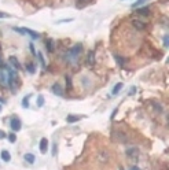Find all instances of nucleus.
Listing matches in <instances>:
<instances>
[{"label": "nucleus", "instance_id": "3", "mask_svg": "<svg viewBox=\"0 0 169 170\" xmlns=\"http://www.w3.org/2000/svg\"><path fill=\"white\" fill-rule=\"evenodd\" d=\"M14 30H15L17 33L28 34V36H30L32 40H37V38H40V34H39L37 32H34V30L29 29V28H14Z\"/></svg>", "mask_w": 169, "mask_h": 170}, {"label": "nucleus", "instance_id": "19", "mask_svg": "<svg viewBox=\"0 0 169 170\" xmlns=\"http://www.w3.org/2000/svg\"><path fill=\"white\" fill-rule=\"evenodd\" d=\"M37 55V58H39V60H40V63H41V66H43V69H46V60H44V56H43V54L40 51L36 54Z\"/></svg>", "mask_w": 169, "mask_h": 170}, {"label": "nucleus", "instance_id": "9", "mask_svg": "<svg viewBox=\"0 0 169 170\" xmlns=\"http://www.w3.org/2000/svg\"><path fill=\"white\" fill-rule=\"evenodd\" d=\"M9 62H10V64L13 66L15 70H21V64H19V62H18V59L15 58V56H10L9 58Z\"/></svg>", "mask_w": 169, "mask_h": 170}, {"label": "nucleus", "instance_id": "25", "mask_svg": "<svg viewBox=\"0 0 169 170\" xmlns=\"http://www.w3.org/2000/svg\"><path fill=\"white\" fill-rule=\"evenodd\" d=\"M164 45H165V47H168V45H169V36H168V34H165V36H164Z\"/></svg>", "mask_w": 169, "mask_h": 170}, {"label": "nucleus", "instance_id": "13", "mask_svg": "<svg viewBox=\"0 0 169 170\" xmlns=\"http://www.w3.org/2000/svg\"><path fill=\"white\" fill-rule=\"evenodd\" d=\"M30 96H32V95H26L25 98L22 99V106L25 107V108H29V107H30V104H29V99H30Z\"/></svg>", "mask_w": 169, "mask_h": 170}, {"label": "nucleus", "instance_id": "35", "mask_svg": "<svg viewBox=\"0 0 169 170\" xmlns=\"http://www.w3.org/2000/svg\"><path fill=\"white\" fill-rule=\"evenodd\" d=\"M121 170H124V169H121Z\"/></svg>", "mask_w": 169, "mask_h": 170}, {"label": "nucleus", "instance_id": "4", "mask_svg": "<svg viewBox=\"0 0 169 170\" xmlns=\"http://www.w3.org/2000/svg\"><path fill=\"white\" fill-rule=\"evenodd\" d=\"M10 126H11V129H13V132H19L21 127H22L21 119L18 118V117H13L11 122H10Z\"/></svg>", "mask_w": 169, "mask_h": 170}, {"label": "nucleus", "instance_id": "24", "mask_svg": "<svg viewBox=\"0 0 169 170\" xmlns=\"http://www.w3.org/2000/svg\"><path fill=\"white\" fill-rule=\"evenodd\" d=\"M7 137H9L10 143H15V141H17V136H15V133H10Z\"/></svg>", "mask_w": 169, "mask_h": 170}, {"label": "nucleus", "instance_id": "31", "mask_svg": "<svg viewBox=\"0 0 169 170\" xmlns=\"http://www.w3.org/2000/svg\"><path fill=\"white\" fill-rule=\"evenodd\" d=\"M131 170H140V169H139V167H136V166H135V167H132Z\"/></svg>", "mask_w": 169, "mask_h": 170}, {"label": "nucleus", "instance_id": "22", "mask_svg": "<svg viewBox=\"0 0 169 170\" xmlns=\"http://www.w3.org/2000/svg\"><path fill=\"white\" fill-rule=\"evenodd\" d=\"M114 58L120 66H124V64H125V59H124V58H121V56H118V55H114Z\"/></svg>", "mask_w": 169, "mask_h": 170}, {"label": "nucleus", "instance_id": "14", "mask_svg": "<svg viewBox=\"0 0 169 170\" xmlns=\"http://www.w3.org/2000/svg\"><path fill=\"white\" fill-rule=\"evenodd\" d=\"M26 70H28L30 74H34V73H36V66H34L32 62H29V63L26 64Z\"/></svg>", "mask_w": 169, "mask_h": 170}, {"label": "nucleus", "instance_id": "2", "mask_svg": "<svg viewBox=\"0 0 169 170\" xmlns=\"http://www.w3.org/2000/svg\"><path fill=\"white\" fill-rule=\"evenodd\" d=\"M81 51H83V45H81V44L73 45V47L68 51V54H66V59L68 60H76L77 58L80 56Z\"/></svg>", "mask_w": 169, "mask_h": 170}, {"label": "nucleus", "instance_id": "17", "mask_svg": "<svg viewBox=\"0 0 169 170\" xmlns=\"http://www.w3.org/2000/svg\"><path fill=\"white\" fill-rule=\"evenodd\" d=\"M136 11H138V14H140V15H148V14H150V10H148L147 7H142V8H138Z\"/></svg>", "mask_w": 169, "mask_h": 170}, {"label": "nucleus", "instance_id": "23", "mask_svg": "<svg viewBox=\"0 0 169 170\" xmlns=\"http://www.w3.org/2000/svg\"><path fill=\"white\" fill-rule=\"evenodd\" d=\"M44 106V98H43L41 95H39L37 96V107H43Z\"/></svg>", "mask_w": 169, "mask_h": 170}, {"label": "nucleus", "instance_id": "32", "mask_svg": "<svg viewBox=\"0 0 169 170\" xmlns=\"http://www.w3.org/2000/svg\"><path fill=\"white\" fill-rule=\"evenodd\" d=\"M3 66V62H1V58H0V67Z\"/></svg>", "mask_w": 169, "mask_h": 170}, {"label": "nucleus", "instance_id": "30", "mask_svg": "<svg viewBox=\"0 0 169 170\" xmlns=\"http://www.w3.org/2000/svg\"><path fill=\"white\" fill-rule=\"evenodd\" d=\"M55 154H56V144L54 145V151H52V155H55Z\"/></svg>", "mask_w": 169, "mask_h": 170}, {"label": "nucleus", "instance_id": "6", "mask_svg": "<svg viewBox=\"0 0 169 170\" xmlns=\"http://www.w3.org/2000/svg\"><path fill=\"white\" fill-rule=\"evenodd\" d=\"M51 91H52V93H54V95L61 96V98L65 95L63 88H62V85H59V84H54V85H52V88H51Z\"/></svg>", "mask_w": 169, "mask_h": 170}, {"label": "nucleus", "instance_id": "16", "mask_svg": "<svg viewBox=\"0 0 169 170\" xmlns=\"http://www.w3.org/2000/svg\"><path fill=\"white\" fill-rule=\"evenodd\" d=\"M46 47H47V50H48V52H54V41H52V40H47Z\"/></svg>", "mask_w": 169, "mask_h": 170}, {"label": "nucleus", "instance_id": "29", "mask_svg": "<svg viewBox=\"0 0 169 170\" xmlns=\"http://www.w3.org/2000/svg\"><path fill=\"white\" fill-rule=\"evenodd\" d=\"M30 51H32V54H33V55H36V54H37V52L34 51V47H33V44H30Z\"/></svg>", "mask_w": 169, "mask_h": 170}, {"label": "nucleus", "instance_id": "10", "mask_svg": "<svg viewBox=\"0 0 169 170\" xmlns=\"http://www.w3.org/2000/svg\"><path fill=\"white\" fill-rule=\"evenodd\" d=\"M0 158L3 159V162H10V161H11V155H10V152L7 151V149H3V151L0 152Z\"/></svg>", "mask_w": 169, "mask_h": 170}, {"label": "nucleus", "instance_id": "12", "mask_svg": "<svg viewBox=\"0 0 169 170\" xmlns=\"http://www.w3.org/2000/svg\"><path fill=\"white\" fill-rule=\"evenodd\" d=\"M132 23H133V26H135L136 29L138 30H143L144 28H146V23H143V22H140L139 19H135V21L132 22Z\"/></svg>", "mask_w": 169, "mask_h": 170}, {"label": "nucleus", "instance_id": "5", "mask_svg": "<svg viewBox=\"0 0 169 170\" xmlns=\"http://www.w3.org/2000/svg\"><path fill=\"white\" fill-rule=\"evenodd\" d=\"M9 84V70L3 66V70H0V85Z\"/></svg>", "mask_w": 169, "mask_h": 170}, {"label": "nucleus", "instance_id": "34", "mask_svg": "<svg viewBox=\"0 0 169 170\" xmlns=\"http://www.w3.org/2000/svg\"><path fill=\"white\" fill-rule=\"evenodd\" d=\"M0 51H1V45H0Z\"/></svg>", "mask_w": 169, "mask_h": 170}, {"label": "nucleus", "instance_id": "11", "mask_svg": "<svg viewBox=\"0 0 169 170\" xmlns=\"http://www.w3.org/2000/svg\"><path fill=\"white\" fill-rule=\"evenodd\" d=\"M24 161L32 165V163H34V162H36V157H34L33 154H25V155H24Z\"/></svg>", "mask_w": 169, "mask_h": 170}, {"label": "nucleus", "instance_id": "27", "mask_svg": "<svg viewBox=\"0 0 169 170\" xmlns=\"http://www.w3.org/2000/svg\"><path fill=\"white\" fill-rule=\"evenodd\" d=\"M9 17H10V14L3 13V11H0V18H9Z\"/></svg>", "mask_w": 169, "mask_h": 170}, {"label": "nucleus", "instance_id": "1", "mask_svg": "<svg viewBox=\"0 0 169 170\" xmlns=\"http://www.w3.org/2000/svg\"><path fill=\"white\" fill-rule=\"evenodd\" d=\"M9 86L11 92H17L18 91V86H19V77H18V72L17 70H13V69H9Z\"/></svg>", "mask_w": 169, "mask_h": 170}, {"label": "nucleus", "instance_id": "33", "mask_svg": "<svg viewBox=\"0 0 169 170\" xmlns=\"http://www.w3.org/2000/svg\"><path fill=\"white\" fill-rule=\"evenodd\" d=\"M81 1H84V3H87V1H88V0H81Z\"/></svg>", "mask_w": 169, "mask_h": 170}, {"label": "nucleus", "instance_id": "20", "mask_svg": "<svg viewBox=\"0 0 169 170\" xmlns=\"http://www.w3.org/2000/svg\"><path fill=\"white\" fill-rule=\"evenodd\" d=\"M121 88H123V82H118V84H116V86L113 88V92H111V93H113V95H117L120 91H121Z\"/></svg>", "mask_w": 169, "mask_h": 170}, {"label": "nucleus", "instance_id": "7", "mask_svg": "<svg viewBox=\"0 0 169 170\" xmlns=\"http://www.w3.org/2000/svg\"><path fill=\"white\" fill-rule=\"evenodd\" d=\"M39 148H40V152L41 154H46L47 151H48V140H47V137H43L41 140H40Z\"/></svg>", "mask_w": 169, "mask_h": 170}, {"label": "nucleus", "instance_id": "28", "mask_svg": "<svg viewBox=\"0 0 169 170\" xmlns=\"http://www.w3.org/2000/svg\"><path fill=\"white\" fill-rule=\"evenodd\" d=\"M6 137V133L3 132V130H1V129H0V140H3V139H4Z\"/></svg>", "mask_w": 169, "mask_h": 170}, {"label": "nucleus", "instance_id": "18", "mask_svg": "<svg viewBox=\"0 0 169 170\" xmlns=\"http://www.w3.org/2000/svg\"><path fill=\"white\" fill-rule=\"evenodd\" d=\"M127 155L129 158H133V157H136L138 158V149L136 148H131V149H128L127 151Z\"/></svg>", "mask_w": 169, "mask_h": 170}, {"label": "nucleus", "instance_id": "8", "mask_svg": "<svg viewBox=\"0 0 169 170\" xmlns=\"http://www.w3.org/2000/svg\"><path fill=\"white\" fill-rule=\"evenodd\" d=\"M81 118H84L83 115H77V114H69L68 117H66V121H68L69 123H74V122H78Z\"/></svg>", "mask_w": 169, "mask_h": 170}, {"label": "nucleus", "instance_id": "15", "mask_svg": "<svg viewBox=\"0 0 169 170\" xmlns=\"http://www.w3.org/2000/svg\"><path fill=\"white\" fill-rule=\"evenodd\" d=\"M148 0H136L135 3L132 4V8H139L140 6H143L144 3H147Z\"/></svg>", "mask_w": 169, "mask_h": 170}, {"label": "nucleus", "instance_id": "21", "mask_svg": "<svg viewBox=\"0 0 169 170\" xmlns=\"http://www.w3.org/2000/svg\"><path fill=\"white\" fill-rule=\"evenodd\" d=\"M88 63L89 64L95 63V55H93V51H89V54H88Z\"/></svg>", "mask_w": 169, "mask_h": 170}, {"label": "nucleus", "instance_id": "26", "mask_svg": "<svg viewBox=\"0 0 169 170\" xmlns=\"http://www.w3.org/2000/svg\"><path fill=\"white\" fill-rule=\"evenodd\" d=\"M133 93H136V86H132L131 89H129V93H128V96H132Z\"/></svg>", "mask_w": 169, "mask_h": 170}]
</instances>
